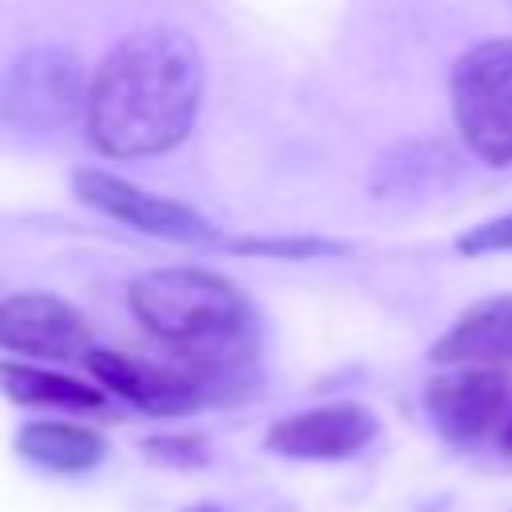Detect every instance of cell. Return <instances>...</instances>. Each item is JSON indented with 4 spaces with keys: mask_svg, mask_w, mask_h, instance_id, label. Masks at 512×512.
<instances>
[{
    "mask_svg": "<svg viewBox=\"0 0 512 512\" xmlns=\"http://www.w3.org/2000/svg\"><path fill=\"white\" fill-rule=\"evenodd\" d=\"M204 100V56L180 28H140L108 48L88 84V140L136 160L176 148Z\"/></svg>",
    "mask_w": 512,
    "mask_h": 512,
    "instance_id": "cell-1",
    "label": "cell"
},
{
    "mask_svg": "<svg viewBox=\"0 0 512 512\" xmlns=\"http://www.w3.org/2000/svg\"><path fill=\"white\" fill-rule=\"evenodd\" d=\"M128 308L144 332L192 360V376L224 380L248 364L256 312L244 292L208 268H152L132 280Z\"/></svg>",
    "mask_w": 512,
    "mask_h": 512,
    "instance_id": "cell-2",
    "label": "cell"
},
{
    "mask_svg": "<svg viewBox=\"0 0 512 512\" xmlns=\"http://www.w3.org/2000/svg\"><path fill=\"white\" fill-rule=\"evenodd\" d=\"M452 120L464 148L488 164H512V36H492L464 48L448 72Z\"/></svg>",
    "mask_w": 512,
    "mask_h": 512,
    "instance_id": "cell-3",
    "label": "cell"
},
{
    "mask_svg": "<svg viewBox=\"0 0 512 512\" xmlns=\"http://www.w3.org/2000/svg\"><path fill=\"white\" fill-rule=\"evenodd\" d=\"M84 60L68 44L24 48L0 80V116L12 128H60L88 108Z\"/></svg>",
    "mask_w": 512,
    "mask_h": 512,
    "instance_id": "cell-4",
    "label": "cell"
},
{
    "mask_svg": "<svg viewBox=\"0 0 512 512\" xmlns=\"http://www.w3.org/2000/svg\"><path fill=\"white\" fill-rule=\"evenodd\" d=\"M424 412L432 428L456 444H500L512 424V372L500 368H444L424 384Z\"/></svg>",
    "mask_w": 512,
    "mask_h": 512,
    "instance_id": "cell-5",
    "label": "cell"
},
{
    "mask_svg": "<svg viewBox=\"0 0 512 512\" xmlns=\"http://www.w3.org/2000/svg\"><path fill=\"white\" fill-rule=\"evenodd\" d=\"M72 188L84 204H92L96 212H104V216L136 228V232H148L160 240H180V244L216 240V228L196 208L168 200V196H156V192H144L140 184H128L124 176H112L104 168H76Z\"/></svg>",
    "mask_w": 512,
    "mask_h": 512,
    "instance_id": "cell-6",
    "label": "cell"
},
{
    "mask_svg": "<svg viewBox=\"0 0 512 512\" xmlns=\"http://www.w3.org/2000/svg\"><path fill=\"white\" fill-rule=\"evenodd\" d=\"M380 432V420L372 408L356 400H332L316 408H300L292 416H280L264 444L276 456L288 460H348L364 452Z\"/></svg>",
    "mask_w": 512,
    "mask_h": 512,
    "instance_id": "cell-7",
    "label": "cell"
},
{
    "mask_svg": "<svg viewBox=\"0 0 512 512\" xmlns=\"http://www.w3.org/2000/svg\"><path fill=\"white\" fill-rule=\"evenodd\" d=\"M0 348L32 360H76L92 352L88 320L52 292H16L0 300Z\"/></svg>",
    "mask_w": 512,
    "mask_h": 512,
    "instance_id": "cell-8",
    "label": "cell"
},
{
    "mask_svg": "<svg viewBox=\"0 0 512 512\" xmlns=\"http://www.w3.org/2000/svg\"><path fill=\"white\" fill-rule=\"evenodd\" d=\"M88 372L96 376V388L124 396L128 404L144 412H184L204 400V380H196L188 368H156L140 356L116 352V348H92L84 356Z\"/></svg>",
    "mask_w": 512,
    "mask_h": 512,
    "instance_id": "cell-9",
    "label": "cell"
},
{
    "mask_svg": "<svg viewBox=\"0 0 512 512\" xmlns=\"http://www.w3.org/2000/svg\"><path fill=\"white\" fill-rule=\"evenodd\" d=\"M440 368H500L512 372V292L468 304L448 332L428 348Z\"/></svg>",
    "mask_w": 512,
    "mask_h": 512,
    "instance_id": "cell-10",
    "label": "cell"
},
{
    "mask_svg": "<svg viewBox=\"0 0 512 512\" xmlns=\"http://www.w3.org/2000/svg\"><path fill=\"white\" fill-rule=\"evenodd\" d=\"M16 452L56 476L92 472L108 456V440L96 428L72 424V420H32L16 432Z\"/></svg>",
    "mask_w": 512,
    "mask_h": 512,
    "instance_id": "cell-11",
    "label": "cell"
},
{
    "mask_svg": "<svg viewBox=\"0 0 512 512\" xmlns=\"http://www.w3.org/2000/svg\"><path fill=\"white\" fill-rule=\"evenodd\" d=\"M0 392L28 408H76L80 412V408L104 404V388L52 372V368L24 364V360H0Z\"/></svg>",
    "mask_w": 512,
    "mask_h": 512,
    "instance_id": "cell-12",
    "label": "cell"
},
{
    "mask_svg": "<svg viewBox=\"0 0 512 512\" xmlns=\"http://www.w3.org/2000/svg\"><path fill=\"white\" fill-rule=\"evenodd\" d=\"M456 248L464 256H492V252H512V212L484 220L476 228H468L464 236H456Z\"/></svg>",
    "mask_w": 512,
    "mask_h": 512,
    "instance_id": "cell-13",
    "label": "cell"
},
{
    "mask_svg": "<svg viewBox=\"0 0 512 512\" xmlns=\"http://www.w3.org/2000/svg\"><path fill=\"white\" fill-rule=\"evenodd\" d=\"M240 248H252V252H280V256H312V252H340V244H328V240H248Z\"/></svg>",
    "mask_w": 512,
    "mask_h": 512,
    "instance_id": "cell-14",
    "label": "cell"
},
{
    "mask_svg": "<svg viewBox=\"0 0 512 512\" xmlns=\"http://www.w3.org/2000/svg\"><path fill=\"white\" fill-rule=\"evenodd\" d=\"M184 512H228V508H220V504L204 500V504H192V508H184Z\"/></svg>",
    "mask_w": 512,
    "mask_h": 512,
    "instance_id": "cell-15",
    "label": "cell"
},
{
    "mask_svg": "<svg viewBox=\"0 0 512 512\" xmlns=\"http://www.w3.org/2000/svg\"><path fill=\"white\" fill-rule=\"evenodd\" d=\"M500 448H504V452H508V456H512V424H508V432H504V436H500Z\"/></svg>",
    "mask_w": 512,
    "mask_h": 512,
    "instance_id": "cell-16",
    "label": "cell"
}]
</instances>
